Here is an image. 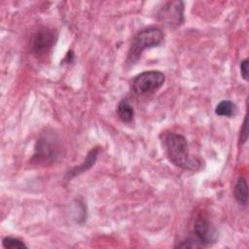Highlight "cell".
Instances as JSON below:
<instances>
[{
  "label": "cell",
  "instance_id": "11",
  "mask_svg": "<svg viewBox=\"0 0 249 249\" xmlns=\"http://www.w3.org/2000/svg\"><path fill=\"white\" fill-rule=\"evenodd\" d=\"M236 105L233 103L231 100L225 99L220 101L216 108H215V114L218 116H223V117H228L231 118L235 115L236 113Z\"/></svg>",
  "mask_w": 249,
  "mask_h": 249
},
{
  "label": "cell",
  "instance_id": "1",
  "mask_svg": "<svg viewBox=\"0 0 249 249\" xmlns=\"http://www.w3.org/2000/svg\"><path fill=\"white\" fill-rule=\"evenodd\" d=\"M161 141L165 155L172 164L185 170L199 169L201 162L198 159L189 155L188 143L183 135L167 132L163 134Z\"/></svg>",
  "mask_w": 249,
  "mask_h": 249
},
{
  "label": "cell",
  "instance_id": "5",
  "mask_svg": "<svg viewBox=\"0 0 249 249\" xmlns=\"http://www.w3.org/2000/svg\"><path fill=\"white\" fill-rule=\"evenodd\" d=\"M195 238L202 247L214 244L218 240V231L208 217L203 213H198L193 225Z\"/></svg>",
  "mask_w": 249,
  "mask_h": 249
},
{
  "label": "cell",
  "instance_id": "4",
  "mask_svg": "<svg viewBox=\"0 0 249 249\" xmlns=\"http://www.w3.org/2000/svg\"><path fill=\"white\" fill-rule=\"evenodd\" d=\"M165 77L160 71H145L138 74L132 81V90L137 95H147L157 91L164 83Z\"/></svg>",
  "mask_w": 249,
  "mask_h": 249
},
{
  "label": "cell",
  "instance_id": "2",
  "mask_svg": "<svg viewBox=\"0 0 249 249\" xmlns=\"http://www.w3.org/2000/svg\"><path fill=\"white\" fill-rule=\"evenodd\" d=\"M163 39L164 34L162 30L156 26L147 27L138 31L132 38L129 46L126 58L127 64L132 65L136 63L144 51L161 45Z\"/></svg>",
  "mask_w": 249,
  "mask_h": 249
},
{
  "label": "cell",
  "instance_id": "8",
  "mask_svg": "<svg viewBox=\"0 0 249 249\" xmlns=\"http://www.w3.org/2000/svg\"><path fill=\"white\" fill-rule=\"evenodd\" d=\"M98 152H99V149L98 148H93L91 149L88 155H87V158L85 159V160L83 161L82 164H80L79 166H76L74 167L73 169L69 170L68 172V179L70 178H73L85 171H87L88 169H89L95 162L96 159H97V155H98Z\"/></svg>",
  "mask_w": 249,
  "mask_h": 249
},
{
  "label": "cell",
  "instance_id": "14",
  "mask_svg": "<svg viewBox=\"0 0 249 249\" xmlns=\"http://www.w3.org/2000/svg\"><path fill=\"white\" fill-rule=\"evenodd\" d=\"M248 137V129H247V118H244L242 126H241V130H240V143L241 145L244 144L247 140Z\"/></svg>",
  "mask_w": 249,
  "mask_h": 249
},
{
  "label": "cell",
  "instance_id": "10",
  "mask_svg": "<svg viewBox=\"0 0 249 249\" xmlns=\"http://www.w3.org/2000/svg\"><path fill=\"white\" fill-rule=\"evenodd\" d=\"M119 119L124 123H129L133 120L134 110L126 99H122L117 107Z\"/></svg>",
  "mask_w": 249,
  "mask_h": 249
},
{
  "label": "cell",
  "instance_id": "9",
  "mask_svg": "<svg viewBox=\"0 0 249 249\" xmlns=\"http://www.w3.org/2000/svg\"><path fill=\"white\" fill-rule=\"evenodd\" d=\"M234 197L236 201L241 205H247L248 202V188H247V182L244 177L238 178L234 190H233Z\"/></svg>",
  "mask_w": 249,
  "mask_h": 249
},
{
  "label": "cell",
  "instance_id": "7",
  "mask_svg": "<svg viewBox=\"0 0 249 249\" xmlns=\"http://www.w3.org/2000/svg\"><path fill=\"white\" fill-rule=\"evenodd\" d=\"M56 38L55 30L48 27L39 28L31 38L32 53L38 57L47 54L55 44Z\"/></svg>",
  "mask_w": 249,
  "mask_h": 249
},
{
  "label": "cell",
  "instance_id": "15",
  "mask_svg": "<svg viewBox=\"0 0 249 249\" xmlns=\"http://www.w3.org/2000/svg\"><path fill=\"white\" fill-rule=\"evenodd\" d=\"M240 74L245 81H248V59L247 58L241 60L240 62Z\"/></svg>",
  "mask_w": 249,
  "mask_h": 249
},
{
  "label": "cell",
  "instance_id": "12",
  "mask_svg": "<svg viewBox=\"0 0 249 249\" xmlns=\"http://www.w3.org/2000/svg\"><path fill=\"white\" fill-rule=\"evenodd\" d=\"M3 247L6 249H18V248H27V245L20 239L12 236H6L2 240Z\"/></svg>",
  "mask_w": 249,
  "mask_h": 249
},
{
  "label": "cell",
  "instance_id": "3",
  "mask_svg": "<svg viewBox=\"0 0 249 249\" xmlns=\"http://www.w3.org/2000/svg\"><path fill=\"white\" fill-rule=\"evenodd\" d=\"M61 153L62 146L56 134L53 131H47L42 133L36 142L32 161L47 165L56 161Z\"/></svg>",
  "mask_w": 249,
  "mask_h": 249
},
{
  "label": "cell",
  "instance_id": "6",
  "mask_svg": "<svg viewBox=\"0 0 249 249\" xmlns=\"http://www.w3.org/2000/svg\"><path fill=\"white\" fill-rule=\"evenodd\" d=\"M157 20L162 25L175 28L184 21V3L182 1L166 2L157 13Z\"/></svg>",
  "mask_w": 249,
  "mask_h": 249
},
{
  "label": "cell",
  "instance_id": "13",
  "mask_svg": "<svg viewBox=\"0 0 249 249\" xmlns=\"http://www.w3.org/2000/svg\"><path fill=\"white\" fill-rule=\"evenodd\" d=\"M175 247H179V248H199V247H202V246L198 243V241L195 237H189L188 239H186L184 241H181V243H179Z\"/></svg>",
  "mask_w": 249,
  "mask_h": 249
}]
</instances>
